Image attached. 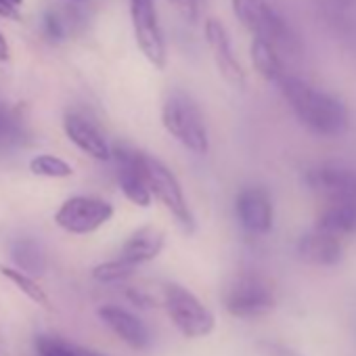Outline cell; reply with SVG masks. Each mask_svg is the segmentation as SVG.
Listing matches in <instances>:
<instances>
[{
	"label": "cell",
	"mask_w": 356,
	"mask_h": 356,
	"mask_svg": "<svg viewBox=\"0 0 356 356\" xmlns=\"http://www.w3.org/2000/svg\"><path fill=\"white\" fill-rule=\"evenodd\" d=\"M78 17L76 13H59V11H47L42 19V30L49 40H65L70 32L76 28Z\"/></svg>",
	"instance_id": "603a6c76"
},
{
	"label": "cell",
	"mask_w": 356,
	"mask_h": 356,
	"mask_svg": "<svg viewBox=\"0 0 356 356\" xmlns=\"http://www.w3.org/2000/svg\"><path fill=\"white\" fill-rule=\"evenodd\" d=\"M168 3L183 15V19L187 22H197L200 17V0H168Z\"/></svg>",
	"instance_id": "484cf974"
},
{
	"label": "cell",
	"mask_w": 356,
	"mask_h": 356,
	"mask_svg": "<svg viewBox=\"0 0 356 356\" xmlns=\"http://www.w3.org/2000/svg\"><path fill=\"white\" fill-rule=\"evenodd\" d=\"M130 17L140 53L157 70L165 67V42L159 28L155 0H130Z\"/></svg>",
	"instance_id": "9c48e42d"
},
{
	"label": "cell",
	"mask_w": 356,
	"mask_h": 356,
	"mask_svg": "<svg viewBox=\"0 0 356 356\" xmlns=\"http://www.w3.org/2000/svg\"><path fill=\"white\" fill-rule=\"evenodd\" d=\"M335 5H339V7H346V9H350V7H356V0H333Z\"/></svg>",
	"instance_id": "4dcf8cb0"
},
{
	"label": "cell",
	"mask_w": 356,
	"mask_h": 356,
	"mask_svg": "<svg viewBox=\"0 0 356 356\" xmlns=\"http://www.w3.org/2000/svg\"><path fill=\"white\" fill-rule=\"evenodd\" d=\"M9 59V44H7V38L0 34V61H7Z\"/></svg>",
	"instance_id": "f546056e"
},
{
	"label": "cell",
	"mask_w": 356,
	"mask_h": 356,
	"mask_svg": "<svg viewBox=\"0 0 356 356\" xmlns=\"http://www.w3.org/2000/svg\"><path fill=\"white\" fill-rule=\"evenodd\" d=\"M163 308L174 323V327L189 339L206 337L214 331V312L187 287L178 283H168L163 287Z\"/></svg>",
	"instance_id": "277c9868"
},
{
	"label": "cell",
	"mask_w": 356,
	"mask_h": 356,
	"mask_svg": "<svg viewBox=\"0 0 356 356\" xmlns=\"http://www.w3.org/2000/svg\"><path fill=\"white\" fill-rule=\"evenodd\" d=\"M36 348H38V356H86L84 348L70 346L63 339H57L51 335L38 337Z\"/></svg>",
	"instance_id": "d4e9b609"
},
{
	"label": "cell",
	"mask_w": 356,
	"mask_h": 356,
	"mask_svg": "<svg viewBox=\"0 0 356 356\" xmlns=\"http://www.w3.org/2000/svg\"><path fill=\"white\" fill-rule=\"evenodd\" d=\"M163 128L189 151L206 155L210 149V136L206 128L204 113L189 92L172 90L161 105Z\"/></svg>",
	"instance_id": "7a4b0ae2"
},
{
	"label": "cell",
	"mask_w": 356,
	"mask_h": 356,
	"mask_svg": "<svg viewBox=\"0 0 356 356\" xmlns=\"http://www.w3.org/2000/svg\"><path fill=\"white\" fill-rule=\"evenodd\" d=\"M11 258L17 264V268L30 277L42 275L47 268V256L38 241L34 239H17L11 243Z\"/></svg>",
	"instance_id": "ffe728a7"
},
{
	"label": "cell",
	"mask_w": 356,
	"mask_h": 356,
	"mask_svg": "<svg viewBox=\"0 0 356 356\" xmlns=\"http://www.w3.org/2000/svg\"><path fill=\"white\" fill-rule=\"evenodd\" d=\"M252 61H254L258 74L264 76L273 84H279V80L287 74V70L283 67V61H281V53L266 40H260V38L252 40Z\"/></svg>",
	"instance_id": "d6986e66"
},
{
	"label": "cell",
	"mask_w": 356,
	"mask_h": 356,
	"mask_svg": "<svg viewBox=\"0 0 356 356\" xmlns=\"http://www.w3.org/2000/svg\"><path fill=\"white\" fill-rule=\"evenodd\" d=\"M86 352V356H103V354H99V352H92V350H84Z\"/></svg>",
	"instance_id": "1f68e13d"
},
{
	"label": "cell",
	"mask_w": 356,
	"mask_h": 356,
	"mask_svg": "<svg viewBox=\"0 0 356 356\" xmlns=\"http://www.w3.org/2000/svg\"><path fill=\"white\" fill-rule=\"evenodd\" d=\"M233 11L254 38L266 40L279 53L289 57L300 53L298 36L266 0H233Z\"/></svg>",
	"instance_id": "3957f363"
},
{
	"label": "cell",
	"mask_w": 356,
	"mask_h": 356,
	"mask_svg": "<svg viewBox=\"0 0 356 356\" xmlns=\"http://www.w3.org/2000/svg\"><path fill=\"white\" fill-rule=\"evenodd\" d=\"M128 298H130L136 306H143V308H151V306H155V300H153L149 293H145L143 289H138V287L128 289Z\"/></svg>",
	"instance_id": "83f0119b"
},
{
	"label": "cell",
	"mask_w": 356,
	"mask_h": 356,
	"mask_svg": "<svg viewBox=\"0 0 356 356\" xmlns=\"http://www.w3.org/2000/svg\"><path fill=\"white\" fill-rule=\"evenodd\" d=\"M318 231L335 237H348L356 233V202H325L316 227Z\"/></svg>",
	"instance_id": "e0dca14e"
},
{
	"label": "cell",
	"mask_w": 356,
	"mask_h": 356,
	"mask_svg": "<svg viewBox=\"0 0 356 356\" xmlns=\"http://www.w3.org/2000/svg\"><path fill=\"white\" fill-rule=\"evenodd\" d=\"M0 17H19V13H17V7L15 5H11L9 0H0Z\"/></svg>",
	"instance_id": "f1b7e54d"
},
{
	"label": "cell",
	"mask_w": 356,
	"mask_h": 356,
	"mask_svg": "<svg viewBox=\"0 0 356 356\" xmlns=\"http://www.w3.org/2000/svg\"><path fill=\"white\" fill-rule=\"evenodd\" d=\"M143 170H145L153 197L174 216V220L181 225V229L185 233H193L195 216L189 208V202L183 193V187L178 183V178L174 176V172L149 153H143Z\"/></svg>",
	"instance_id": "5b68a950"
},
{
	"label": "cell",
	"mask_w": 356,
	"mask_h": 356,
	"mask_svg": "<svg viewBox=\"0 0 356 356\" xmlns=\"http://www.w3.org/2000/svg\"><path fill=\"white\" fill-rule=\"evenodd\" d=\"M9 3H11V5H15V7H19V5H22V0H9Z\"/></svg>",
	"instance_id": "d6a6232c"
},
{
	"label": "cell",
	"mask_w": 356,
	"mask_h": 356,
	"mask_svg": "<svg viewBox=\"0 0 356 356\" xmlns=\"http://www.w3.org/2000/svg\"><path fill=\"white\" fill-rule=\"evenodd\" d=\"M134 273H136L134 264H130L122 258H115V260H107V262L97 264L92 268V279L99 283H105V285H113V283H122V281L130 279Z\"/></svg>",
	"instance_id": "7402d4cb"
},
{
	"label": "cell",
	"mask_w": 356,
	"mask_h": 356,
	"mask_svg": "<svg viewBox=\"0 0 356 356\" xmlns=\"http://www.w3.org/2000/svg\"><path fill=\"white\" fill-rule=\"evenodd\" d=\"M111 159L115 161V176L124 197L138 208H149L153 193L143 170V151L130 145H115L111 147Z\"/></svg>",
	"instance_id": "ba28073f"
},
{
	"label": "cell",
	"mask_w": 356,
	"mask_h": 356,
	"mask_svg": "<svg viewBox=\"0 0 356 356\" xmlns=\"http://www.w3.org/2000/svg\"><path fill=\"white\" fill-rule=\"evenodd\" d=\"M235 216L250 235H266L273 229L275 206L264 187H245L235 197Z\"/></svg>",
	"instance_id": "8fae6325"
},
{
	"label": "cell",
	"mask_w": 356,
	"mask_h": 356,
	"mask_svg": "<svg viewBox=\"0 0 356 356\" xmlns=\"http://www.w3.org/2000/svg\"><path fill=\"white\" fill-rule=\"evenodd\" d=\"M0 275H3L5 279H9L13 285H17L19 287V291L22 293H26L30 300H34L36 304H40V306H47V308H51V300H49V296L44 293V289L30 277V275H26V273H22L19 268H11V266H5V264H0Z\"/></svg>",
	"instance_id": "44dd1931"
},
{
	"label": "cell",
	"mask_w": 356,
	"mask_h": 356,
	"mask_svg": "<svg viewBox=\"0 0 356 356\" xmlns=\"http://www.w3.org/2000/svg\"><path fill=\"white\" fill-rule=\"evenodd\" d=\"M30 172L36 176H44V178H67L74 174V168L55 155H36L30 161Z\"/></svg>",
	"instance_id": "cb8c5ba5"
},
{
	"label": "cell",
	"mask_w": 356,
	"mask_h": 356,
	"mask_svg": "<svg viewBox=\"0 0 356 356\" xmlns=\"http://www.w3.org/2000/svg\"><path fill=\"white\" fill-rule=\"evenodd\" d=\"M28 140V128L22 113L0 97V153H11Z\"/></svg>",
	"instance_id": "ac0fdd59"
},
{
	"label": "cell",
	"mask_w": 356,
	"mask_h": 356,
	"mask_svg": "<svg viewBox=\"0 0 356 356\" xmlns=\"http://www.w3.org/2000/svg\"><path fill=\"white\" fill-rule=\"evenodd\" d=\"M63 128L67 138L82 149L86 155L101 159V161H109L111 159V147L107 143V138L103 136V132L82 113L70 111L63 118Z\"/></svg>",
	"instance_id": "4fadbf2b"
},
{
	"label": "cell",
	"mask_w": 356,
	"mask_h": 356,
	"mask_svg": "<svg viewBox=\"0 0 356 356\" xmlns=\"http://www.w3.org/2000/svg\"><path fill=\"white\" fill-rule=\"evenodd\" d=\"M277 304L273 285L260 275H239L225 293V308L237 318L268 314Z\"/></svg>",
	"instance_id": "8992f818"
},
{
	"label": "cell",
	"mask_w": 356,
	"mask_h": 356,
	"mask_svg": "<svg viewBox=\"0 0 356 356\" xmlns=\"http://www.w3.org/2000/svg\"><path fill=\"white\" fill-rule=\"evenodd\" d=\"M113 218V206L101 197L76 195L55 212V225L72 235H88Z\"/></svg>",
	"instance_id": "52a82bcc"
},
{
	"label": "cell",
	"mask_w": 356,
	"mask_h": 356,
	"mask_svg": "<svg viewBox=\"0 0 356 356\" xmlns=\"http://www.w3.org/2000/svg\"><path fill=\"white\" fill-rule=\"evenodd\" d=\"M99 316L130 348L147 350L151 346V333H149L147 325L138 316H134L132 312H128L120 306L107 304V306L99 308Z\"/></svg>",
	"instance_id": "5bb4252c"
},
{
	"label": "cell",
	"mask_w": 356,
	"mask_h": 356,
	"mask_svg": "<svg viewBox=\"0 0 356 356\" xmlns=\"http://www.w3.org/2000/svg\"><path fill=\"white\" fill-rule=\"evenodd\" d=\"M304 183L323 202H356V170L337 163H321L304 174Z\"/></svg>",
	"instance_id": "30bf717a"
},
{
	"label": "cell",
	"mask_w": 356,
	"mask_h": 356,
	"mask_svg": "<svg viewBox=\"0 0 356 356\" xmlns=\"http://www.w3.org/2000/svg\"><path fill=\"white\" fill-rule=\"evenodd\" d=\"M277 86L293 109L300 124L306 126L312 134L335 138L348 132L350 113L341 99L318 90L291 74H285Z\"/></svg>",
	"instance_id": "6da1fadb"
},
{
	"label": "cell",
	"mask_w": 356,
	"mask_h": 356,
	"mask_svg": "<svg viewBox=\"0 0 356 356\" xmlns=\"http://www.w3.org/2000/svg\"><path fill=\"white\" fill-rule=\"evenodd\" d=\"M163 243H165V237L159 229L140 227L124 241V245L120 250V258L134 266H140L145 262L155 260L161 254Z\"/></svg>",
	"instance_id": "2e32d148"
},
{
	"label": "cell",
	"mask_w": 356,
	"mask_h": 356,
	"mask_svg": "<svg viewBox=\"0 0 356 356\" xmlns=\"http://www.w3.org/2000/svg\"><path fill=\"white\" fill-rule=\"evenodd\" d=\"M296 250L304 262L314 266H335L343 254L341 239L318 229H312L310 233L302 235Z\"/></svg>",
	"instance_id": "9a60e30c"
},
{
	"label": "cell",
	"mask_w": 356,
	"mask_h": 356,
	"mask_svg": "<svg viewBox=\"0 0 356 356\" xmlns=\"http://www.w3.org/2000/svg\"><path fill=\"white\" fill-rule=\"evenodd\" d=\"M206 40H208L210 51L214 55L216 67L225 76V80L237 88H243L245 86V72H243L241 63L237 61L233 47H231V38H229V34L220 22H216V19L206 22Z\"/></svg>",
	"instance_id": "7c38bea8"
},
{
	"label": "cell",
	"mask_w": 356,
	"mask_h": 356,
	"mask_svg": "<svg viewBox=\"0 0 356 356\" xmlns=\"http://www.w3.org/2000/svg\"><path fill=\"white\" fill-rule=\"evenodd\" d=\"M258 348L262 350V354L266 356H302L298 350H293L291 346H285L281 341H270V339H262L258 343Z\"/></svg>",
	"instance_id": "4316f807"
}]
</instances>
